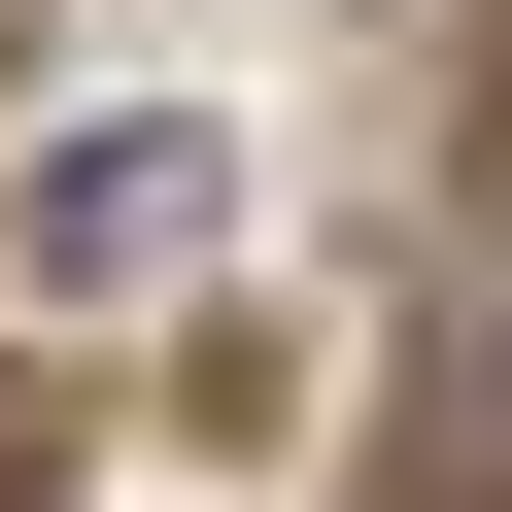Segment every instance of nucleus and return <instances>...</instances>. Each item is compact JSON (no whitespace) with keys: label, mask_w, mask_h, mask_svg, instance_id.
Returning a JSON list of instances; mask_svg holds the SVG:
<instances>
[{"label":"nucleus","mask_w":512,"mask_h":512,"mask_svg":"<svg viewBox=\"0 0 512 512\" xmlns=\"http://www.w3.org/2000/svg\"><path fill=\"white\" fill-rule=\"evenodd\" d=\"M205 171H239V137H171V103L35 137V171H0V274H35V308H171V274H205Z\"/></svg>","instance_id":"nucleus-1"},{"label":"nucleus","mask_w":512,"mask_h":512,"mask_svg":"<svg viewBox=\"0 0 512 512\" xmlns=\"http://www.w3.org/2000/svg\"><path fill=\"white\" fill-rule=\"evenodd\" d=\"M444 512H512V205H478V274H444Z\"/></svg>","instance_id":"nucleus-2"}]
</instances>
